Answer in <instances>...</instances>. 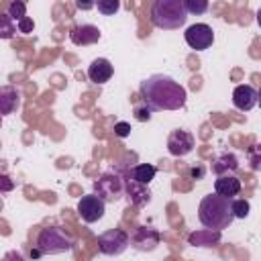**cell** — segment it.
<instances>
[{
  "instance_id": "7a4b0ae2",
  "label": "cell",
  "mask_w": 261,
  "mask_h": 261,
  "mask_svg": "<svg viewBox=\"0 0 261 261\" xmlns=\"http://www.w3.org/2000/svg\"><path fill=\"white\" fill-rule=\"evenodd\" d=\"M198 220L202 222L204 228H212V230H220V232L224 228H228L234 220L230 198H224L216 192L204 196L198 206Z\"/></svg>"
},
{
  "instance_id": "4316f807",
  "label": "cell",
  "mask_w": 261,
  "mask_h": 261,
  "mask_svg": "<svg viewBox=\"0 0 261 261\" xmlns=\"http://www.w3.org/2000/svg\"><path fill=\"white\" fill-rule=\"evenodd\" d=\"M114 135L116 137H120V139H124V137H128L130 135V124L128 122H114Z\"/></svg>"
},
{
  "instance_id": "4fadbf2b",
  "label": "cell",
  "mask_w": 261,
  "mask_h": 261,
  "mask_svg": "<svg viewBox=\"0 0 261 261\" xmlns=\"http://www.w3.org/2000/svg\"><path fill=\"white\" fill-rule=\"evenodd\" d=\"M112 73H114V67L106 57H96L88 67V77L94 84H106L112 77Z\"/></svg>"
},
{
  "instance_id": "5bb4252c",
  "label": "cell",
  "mask_w": 261,
  "mask_h": 261,
  "mask_svg": "<svg viewBox=\"0 0 261 261\" xmlns=\"http://www.w3.org/2000/svg\"><path fill=\"white\" fill-rule=\"evenodd\" d=\"M20 106V92L14 86H0V116L16 112Z\"/></svg>"
},
{
  "instance_id": "603a6c76",
  "label": "cell",
  "mask_w": 261,
  "mask_h": 261,
  "mask_svg": "<svg viewBox=\"0 0 261 261\" xmlns=\"http://www.w3.org/2000/svg\"><path fill=\"white\" fill-rule=\"evenodd\" d=\"M98 12L104 16H114L120 10V0H96Z\"/></svg>"
},
{
  "instance_id": "cb8c5ba5",
  "label": "cell",
  "mask_w": 261,
  "mask_h": 261,
  "mask_svg": "<svg viewBox=\"0 0 261 261\" xmlns=\"http://www.w3.org/2000/svg\"><path fill=\"white\" fill-rule=\"evenodd\" d=\"M6 14H8L12 20H20L22 16H27V4H24V0H12V2L8 4Z\"/></svg>"
},
{
  "instance_id": "484cf974",
  "label": "cell",
  "mask_w": 261,
  "mask_h": 261,
  "mask_svg": "<svg viewBox=\"0 0 261 261\" xmlns=\"http://www.w3.org/2000/svg\"><path fill=\"white\" fill-rule=\"evenodd\" d=\"M16 29H18V33L29 35V33H33L35 22H33V18H31V16H22L20 20H16Z\"/></svg>"
},
{
  "instance_id": "8992f818",
  "label": "cell",
  "mask_w": 261,
  "mask_h": 261,
  "mask_svg": "<svg viewBox=\"0 0 261 261\" xmlns=\"http://www.w3.org/2000/svg\"><path fill=\"white\" fill-rule=\"evenodd\" d=\"M128 234L120 228H110L98 237V249L104 255H120L128 249Z\"/></svg>"
},
{
  "instance_id": "9c48e42d",
  "label": "cell",
  "mask_w": 261,
  "mask_h": 261,
  "mask_svg": "<svg viewBox=\"0 0 261 261\" xmlns=\"http://www.w3.org/2000/svg\"><path fill=\"white\" fill-rule=\"evenodd\" d=\"M194 145H196L194 135L190 130H184V128H175L167 137V151L173 157H186L188 153L194 151Z\"/></svg>"
},
{
  "instance_id": "ffe728a7",
  "label": "cell",
  "mask_w": 261,
  "mask_h": 261,
  "mask_svg": "<svg viewBox=\"0 0 261 261\" xmlns=\"http://www.w3.org/2000/svg\"><path fill=\"white\" fill-rule=\"evenodd\" d=\"M14 35H16L14 20L6 12H0V39H12Z\"/></svg>"
},
{
  "instance_id": "e0dca14e",
  "label": "cell",
  "mask_w": 261,
  "mask_h": 261,
  "mask_svg": "<svg viewBox=\"0 0 261 261\" xmlns=\"http://www.w3.org/2000/svg\"><path fill=\"white\" fill-rule=\"evenodd\" d=\"M190 245L196 247H214L220 241V230H212V228H204V230H196L190 234Z\"/></svg>"
},
{
  "instance_id": "f546056e",
  "label": "cell",
  "mask_w": 261,
  "mask_h": 261,
  "mask_svg": "<svg viewBox=\"0 0 261 261\" xmlns=\"http://www.w3.org/2000/svg\"><path fill=\"white\" fill-rule=\"evenodd\" d=\"M190 173H192V177H196V179H200L204 173H206V169L202 167V165H198V167H192L190 169Z\"/></svg>"
},
{
  "instance_id": "d4e9b609",
  "label": "cell",
  "mask_w": 261,
  "mask_h": 261,
  "mask_svg": "<svg viewBox=\"0 0 261 261\" xmlns=\"http://www.w3.org/2000/svg\"><path fill=\"white\" fill-rule=\"evenodd\" d=\"M135 118L139 120V122H147V120H151V108L141 100V104H135Z\"/></svg>"
},
{
  "instance_id": "2e32d148",
  "label": "cell",
  "mask_w": 261,
  "mask_h": 261,
  "mask_svg": "<svg viewBox=\"0 0 261 261\" xmlns=\"http://www.w3.org/2000/svg\"><path fill=\"white\" fill-rule=\"evenodd\" d=\"M214 192L224 196V198H234L239 196L241 192V179L237 175H230V173H222L218 175V179L214 181Z\"/></svg>"
},
{
  "instance_id": "f1b7e54d",
  "label": "cell",
  "mask_w": 261,
  "mask_h": 261,
  "mask_svg": "<svg viewBox=\"0 0 261 261\" xmlns=\"http://www.w3.org/2000/svg\"><path fill=\"white\" fill-rule=\"evenodd\" d=\"M75 6H77V10L88 12V10H92L96 6V0H75Z\"/></svg>"
},
{
  "instance_id": "6da1fadb",
  "label": "cell",
  "mask_w": 261,
  "mask_h": 261,
  "mask_svg": "<svg viewBox=\"0 0 261 261\" xmlns=\"http://www.w3.org/2000/svg\"><path fill=\"white\" fill-rule=\"evenodd\" d=\"M141 98L151 108V112L179 110L186 106L188 92L171 75L153 73L141 82Z\"/></svg>"
},
{
  "instance_id": "4dcf8cb0",
  "label": "cell",
  "mask_w": 261,
  "mask_h": 261,
  "mask_svg": "<svg viewBox=\"0 0 261 261\" xmlns=\"http://www.w3.org/2000/svg\"><path fill=\"white\" fill-rule=\"evenodd\" d=\"M0 126H2V116H0Z\"/></svg>"
},
{
  "instance_id": "3957f363",
  "label": "cell",
  "mask_w": 261,
  "mask_h": 261,
  "mask_svg": "<svg viewBox=\"0 0 261 261\" xmlns=\"http://www.w3.org/2000/svg\"><path fill=\"white\" fill-rule=\"evenodd\" d=\"M188 12L181 0H155L151 6V22L163 31H175L184 27Z\"/></svg>"
},
{
  "instance_id": "d6986e66",
  "label": "cell",
  "mask_w": 261,
  "mask_h": 261,
  "mask_svg": "<svg viewBox=\"0 0 261 261\" xmlns=\"http://www.w3.org/2000/svg\"><path fill=\"white\" fill-rule=\"evenodd\" d=\"M239 167V159L232 155V153H222L216 161H214V165H212V171L214 173H218V175H222V173H228V171H234Z\"/></svg>"
},
{
  "instance_id": "83f0119b",
  "label": "cell",
  "mask_w": 261,
  "mask_h": 261,
  "mask_svg": "<svg viewBox=\"0 0 261 261\" xmlns=\"http://www.w3.org/2000/svg\"><path fill=\"white\" fill-rule=\"evenodd\" d=\"M14 190V179H10L6 173H0V192H12Z\"/></svg>"
},
{
  "instance_id": "44dd1931",
  "label": "cell",
  "mask_w": 261,
  "mask_h": 261,
  "mask_svg": "<svg viewBox=\"0 0 261 261\" xmlns=\"http://www.w3.org/2000/svg\"><path fill=\"white\" fill-rule=\"evenodd\" d=\"M181 4H184V8H186L188 14H196V16H200V14L208 12L210 0H181Z\"/></svg>"
},
{
  "instance_id": "5b68a950",
  "label": "cell",
  "mask_w": 261,
  "mask_h": 261,
  "mask_svg": "<svg viewBox=\"0 0 261 261\" xmlns=\"http://www.w3.org/2000/svg\"><path fill=\"white\" fill-rule=\"evenodd\" d=\"M94 194L100 196L106 204L108 202H118L124 196V179L118 173L106 171L94 181Z\"/></svg>"
},
{
  "instance_id": "7c38bea8",
  "label": "cell",
  "mask_w": 261,
  "mask_h": 261,
  "mask_svg": "<svg viewBox=\"0 0 261 261\" xmlns=\"http://www.w3.org/2000/svg\"><path fill=\"white\" fill-rule=\"evenodd\" d=\"M69 41H71L73 45H77V47L94 45V43L100 41V29L94 27V24H88V22L75 24V27H71V31H69Z\"/></svg>"
},
{
  "instance_id": "277c9868",
  "label": "cell",
  "mask_w": 261,
  "mask_h": 261,
  "mask_svg": "<svg viewBox=\"0 0 261 261\" xmlns=\"http://www.w3.org/2000/svg\"><path fill=\"white\" fill-rule=\"evenodd\" d=\"M71 249H73V239L65 230L57 226L41 228L37 237V251L41 255H57V253H65Z\"/></svg>"
},
{
  "instance_id": "ac0fdd59",
  "label": "cell",
  "mask_w": 261,
  "mask_h": 261,
  "mask_svg": "<svg viewBox=\"0 0 261 261\" xmlns=\"http://www.w3.org/2000/svg\"><path fill=\"white\" fill-rule=\"evenodd\" d=\"M155 173H157V167L155 165H151V163H139V165H135L130 169V175L128 177L135 179V181H139V184L149 186L155 179Z\"/></svg>"
},
{
  "instance_id": "30bf717a",
  "label": "cell",
  "mask_w": 261,
  "mask_h": 261,
  "mask_svg": "<svg viewBox=\"0 0 261 261\" xmlns=\"http://www.w3.org/2000/svg\"><path fill=\"white\" fill-rule=\"evenodd\" d=\"M257 100H259V92L251 84H241L232 90V104L241 112L253 110L257 106Z\"/></svg>"
},
{
  "instance_id": "52a82bcc",
  "label": "cell",
  "mask_w": 261,
  "mask_h": 261,
  "mask_svg": "<svg viewBox=\"0 0 261 261\" xmlns=\"http://www.w3.org/2000/svg\"><path fill=\"white\" fill-rule=\"evenodd\" d=\"M184 39H186V43H188L192 49L204 51V49L212 47V43H214V31H212V27L206 24V22H196V24H192V27L186 29Z\"/></svg>"
},
{
  "instance_id": "8fae6325",
  "label": "cell",
  "mask_w": 261,
  "mask_h": 261,
  "mask_svg": "<svg viewBox=\"0 0 261 261\" xmlns=\"http://www.w3.org/2000/svg\"><path fill=\"white\" fill-rule=\"evenodd\" d=\"M128 243L137 251H153L159 245V232L151 226H139L133 237H128Z\"/></svg>"
},
{
  "instance_id": "7402d4cb",
  "label": "cell",
  "mask_w": 261,
  "mask_h": 261,
  "mask_svg": "<svg viewBox=\"0 0 261 261\" xmlns=\"http://www.w3.org/2000/svg\"><path fill=\"white\" fill-rule=\"evenodd\" d=\"M230 206H232V216L234 218H247L249 216V210H251L249 200H245V198H230Z\"/></svg>"
},
{
  "instance_id": "ba28073f",
  "label": "cell",
  "mask_w": 261,
  "mask_h": 261,
  "mask_svg": "<svg viewBox=\"0 0 261 261\" xmlns=\"http://www.w3.org/2000/svg\"><path fill=\"white\" fill-rule=\"evenodd\" d=\"M104 212H106V202L96 194H86L77 202V214L82 216L84 222H96L104 216Z\"/></svg>"
},
{
  "instance_id": "9a60e30c",
  "label": "cell",
  "mask_w": 261,
  "mask_h": 261,
  "mask_svg": "<svg viewBox=\"0 0 261 261\" xmlns=\"http://www.w3.org/2000/svg\"><path fill=\"white\" fill-rule=\"evenodd\" d=\"M124 194H126L128 202L135 204V206H145V204L151 200L149 188H147L145 184H139V181L130 179V177L124 181Z\"/></svg>"
}]
</instances>
